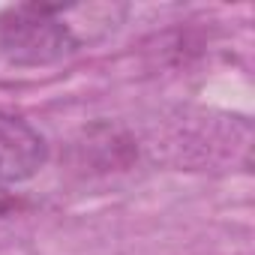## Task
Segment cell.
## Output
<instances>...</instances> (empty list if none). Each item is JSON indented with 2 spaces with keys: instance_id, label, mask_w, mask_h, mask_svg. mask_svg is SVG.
I'll return each mask as SVG.
<instances>
[{
  "instance_id": "6da1fadb",
  "label": "cell",
  "mask_w": 255,
  "mask_h": 255,
  "mask_svg": "<svg viewBox=\"0 0 255 255\" xmlns=\"http://www.w3.org/2000/svg\"><path fill=\"white\" fill-rule=\"evenodd\" d=\"M78 6L18 3L0 12V57L18 69H36L66 60L81 48L75 33Z\"/></svg>"
},
{
  "instance_id": "7a4b0ae2",
  "label": "cell",
  "mask_w": 255,
  "mask_h": 255,
  "mask_svg": "<svg viewBox=\"0 0 255 255\" xmlns=\"http://www.w3.org/2000/svg\"><path fill=\"white\" fill-rule=\"evenodd\" d=\"M48 159V144L39 129L21 117L0 111V183L30 180Z\"/></svg>"
}]
</instances>
